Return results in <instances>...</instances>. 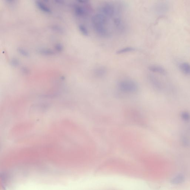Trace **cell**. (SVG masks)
<instances>
[{"mask_svg":"<svg viewBox=\"0 0 190 190\" xmlns=\"http://www.w3.org/2000/svg\"><path fill=\"white\" fill-rule=\"evenodd\" d=\"M119 90L124 93L133 94L137 91L138 86L135 81L131 79H124L118 82Z\"/></svg>","mask_w":190,"mask_h":190,"instance_id":"6da1fadb","label":"cell"},{"mask_svg":"<svg viewBox=\"0 0 190 190\" xmlns=\"http://www.w3.org/2000/svg\"><path fill=\"white\" fill-rule=\"evenodd\" d=\"M100 11L107 17H112L115 12L114 6L110 3H105L100 8Z\"/></svg>","mask_w":190,"mask_h":190,"instance_id":"7a4b0ae2","label":"cell"},{"mask_svg":"<svg viewBox=\"0 0 190 190\" xmlns=\"http://www.w3.org/2000/svg\"><path fill=\"white\" fill-rule=\"evenodd\" d=\"M107 17L102 14L95 15L92 18L93 25H105L108 22Z\"/></svg>","mask_w":190,"mask_h":190,"instance_id":"3957f363","label":"cell"},{"mask_svg":"<svg viewBox=\"0 0 190 190\" xmlns=\"http://www.w3.org/2000/svg\"><path fill=\"white\" fill-rule=\"evenodd\" d=\"M94 30L97 34L102 37H107L109 35L105 25H93Z\"/></svg>","mask_w":190,"mask_h":190,"instance_id":"277c9868","label":"cell"},{"mask_svg":"<svg viewBox=\"0 0 190 190\" xmlns=\"http://www.w3.org/2000/svg\"><path fill=\"white\" fill-rule=\"evenodd\" d=\"M149 69L151 72L159 74L161 75H165L166 74L164 68L158 65H151L149 67Z\"/></svg>","mask_w":190,"mask_h":190,"instance_id":"5b68a950","label":"cell"},{"mask_svg":"<svg viewBox=\"0 0 190 190\" xmlns=\"http://www.w3.org/2000/svg\"><path fill=\"white\" fill-rule=\"evenodd\" d=\"M149 79L151 84L154 87L159 90H161L162 88V85L159 80L153 75H150Z\"/></svg>","mask_w":190,"mask_h":190,"instance_id":"8992f818","label":"cell"},{"mask_svg":"<svg viewBox=\"0 0 190 190\" xmlns=\"http://www.w3.org/2000/svg\"><path fill=\"white\" fill-rule=\"evenodd\" d=\"M107 73V70L104 67H100L97 68L94 71V75L97 78H101L104 76Z\"/></svg>","mask_w":190,"mask_h":190,"instance_id":"52a82bcc","label":"cell"},{"mask_svg":"<svg viewBox=\"0 0 190 190\" xmlns=\"http://www.w3.org/2000/svg\"><path fill=\"white\" fill-rule=\"evenodd\" d=\"M179 68L181 72L186 75L190 74V64L188 63L183 62L179 65Z\"/></svg>","mask_w":190,"mask_h":190,"instance_id":"ba28073f","label":"cell"},{"mask_svg":"<svg viewBox=\"0 0 190 190\" xmlns=\"http://www.w3.org/2000/svg\"><path fill=\"white\" fill-rule=\"evenodd\" d=\"M36 4L38 8L41 11L47 13H50L51 12V9L40 1L37 0L36 1Z\"/></svg>","mask_w":190,"mask_h":190,"instance_id":"9c48e42d","label":"cell"},{"mask_svg":"<svg viewBox=\"0 0 190 190\" xmlns=\"http://www.w3.org/2000/svg\"><path fill=\"white\" fill-rule=\"evenodd\" d=\"M74 11L76 15L78 16H83L86 14V11L85 9L79 6H75Z\"/></svg>","mask_w":190,"mask_h":190,"instance_id":"30bf717a","label":"cell"},{"mask_svg":"<svg viewBox=\"0 0 190 190\" xmlns=\"http://www.w3.org/2000/svg\"><path fill=\"white\" fill-rule=\"evenodd\" d=\"M135 50V49L132 47L124 48H123L122 49H120V50L117 51L116 52V54H124V53L133 51Z\"/></svg>","mask_w":190,"mask_h":190,"instance_id":"8fae6325","label":"cell"},{"mask_svg":"<svg viewBox=\"0 0 190 190\" xmlns=\"http://www.w3.org/2000/svg\"><path fill=\"white\" fill-rule=\"evenodd\" d=\"M78 27H79V31L81 33L82 35L85 36H88V31L85 26L82 25H80Z\"/></svg>","mask_w":190,"mask_h":190,"instance_id":"7c38bea8","label":"cell"},{"mask_svg":"<svg viewBox=\"0 0 190 190\" xmlns=\"http://www.w3.org/2000/svg\"><path fill=\"white\" fill-rule=\"evenodd\" d=\"M78 2L82 4H86L89 2V0H76Z\"/></svg>","mask_w":190,"mask_h":190,"instance_id":"4fadbf2b","label":"cell"},{"mask_svg":"<svg viewBox=\"0 0 190 190\" xmlns=\"http://www.w3.org/2000/svg\"><path fill=\"white\" fill-rule=\"evenodd\" d=\"M56 3L60 4H63L64 3V0H54Z\"/></svg>","mask_w":190,"mask_h":190,"instance_id":"5bb4252c","label":"cell"},{"mask_svg":"<svg viewBox=\"0 0 190 190\" xmlns=\"http://www.w3.org/2000/svg\"><path fill=\"white\" fill-rule=\"evenodd\" d=\"M14 1V0H6V1L8 2H12Z\"/></svg>","mask_w":190,"mask_h":190,"instance_id":"9a60e30c","label":"cell"},{"mask_svg":"<svg viewBox=\"0 0 190 190\" xmlns=\"http://www.w3.org/2000/svg\"><path fill=\"white\" fill-rule=\"evenodd\" d=\"M44 1L45 2H49V1H50V0H44Z\"/></svg>","mask_w":190,"mask_h":190,"instance_id":"2e32d148","label":"cell"}]
</instances>
